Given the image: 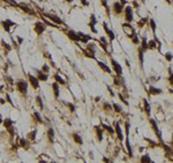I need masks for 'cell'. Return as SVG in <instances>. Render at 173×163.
I'll list each match as a JSON object with an SVG mask.
<instances>
[{
    "mask_svg": "<svg viewBox=\"0 0 173 163\" xmlns=\"http://www.w3.org/2000/svg\"><path fill=\"white\" fill-rule=\"evenodd\" d=\"M43 16L46 17L49 20L51 21L52 23H54L55 25H65V22L61 20V17H59L58 15L55 14H52V13H43Z\"/></svg>",
    "mask_w": 173,
    "mask_h": 163,
    "instance_id": "cell-1",
    "label": "cell"
},
{
    "mask_svg": "<svg viewBox=\"0 0 173 163\" xmlns=\"http://www.w3.org/2000/svg\"><path fill=\"white\" fill-rule=\"evenodd\" d=\"M14 85L16 86V90L20 92L22 95H26L28 92V83L26 80H23V79H19V80H16Z\"/></svg>",
    "mask_w": 173,
    "mask_h": 163,
    "instance_id": "cell-2",
    "label": "cell"
},
{
    "mask_svg": "<svg viewBox=\"0 0 173 163\" xmlns=\"http://www.w3.org/2000/svg\"><path fill=\"white\" fill-rule=\"evenodd\" d=\"M33 30H35V32L37 36H42L43 33L45 32V30H46V25L44 24V22H40V21H37L36 23H35V25H33Z\"/></svg>",
    "mask_w": 173,
    "mask_h": 163,
    "instance_id": "cell-3",
    "label": "cell"
},
{
    "mask_svg": "<svg viewBox=\"0 0 173 163\" xmlns=\"http://www.w3.org/2000/svg\"><path fill=\"white\" fill-rule=\"evenodd\" d=\"M0 25L2 26V29L5 30V32H11V29L14 25H16V23L13 22L12 20H9V19H6V20L0 21Z\"/></svg>",
    "mask_w": 173,
    "mask_h": 163,
    "instance_id": "cell-4",
    "label": "cell"
},
{
    "mask_svg": "<svg viewBox=\"0 0 173 163\" xmlns=\"http://www.w3.org/2000/svg\"><path fill=\"white\" fill-rule=\"evenodd\" d=\"M17 8H21V10H23L26 14L28 15H30V16H36V12H35V9L31 8V7L29 6L28 4H24V2H20L19 4V6Z\"/></svg>",
    "mask_w": 173,
    "mask_h": 163,
    "instance_id": "cell-5",
    "label": "cell"
},
{
    "mask_svg": "<svg viewBox=\"0 0 173 163\" xmlns=\"http://www.w3.org/2000/svg\"><path fill=\"white\" fill-rule=\"evenodd\" d=\"M28 80H29V84L31 85L35 90L39 89V79L36 76H33L31 74H28Z\"/></svg>",
    "mask_w": 173,
    "mask_h": 163,
    "instance_id": "cell-6",
    "label": "cell"
},
{
    "mask_svg": "<svg viewBox=\"0 0 173 163\" xmlns=\"http://www.w3.org/2000/svg\"><path fill=\"white\" fill-rule=\"evenodd\" d=\"M66 36H67V38H69L72 41H75V43L80 41L79 32H76V31H74V30H68V31H66Z\"/></svg>",
    "mask_w": 173,
    "mask_h": 163,
    "instance_id": "cell-7",
    "label": "cell"
},
{
    "mask_svg": "<svg viewBox=\"0 0 173 163\" xmlns=\"http://www.w3.org/2000/svg\"><path fill=\"white\" fill-rule=\"evenodd\" d=\"M125 14H126V21L127 22H132L134 20V14H133V8L130 6H126L125 8Z\"/></svg>",
    "mask_w": 173,
    "mask_h": 163,
    "instance_id": "cell-8",
    "label": "cell"
},
{
    "mask_svg": "<svg viewBox=\"0 0 173 163\" xmlns=\"http://www.w3.org/2000/svg\"><path fill=\"white\" fill-rule=\"evenodd\" d=\"M111 63H112V65H113V70L115 71V74L120 77V76L122 75V68H121L120 63H118L114 59H111Z\"/></svg>",
    "mask_w": 173,
    "mask_h": 163,
    "instance_id": "cell-9",
    "label": "cell"
},
{
    "mask_svg": "<svg viewBox=\"0 0 173 163\" xmlns=\"http://www.w3.org/2000/svg\"><path fill=\"white\" fill-rule=\"evenodd\" d=\"M112 9H113L114 14L119 15V14L122 13V10H124V6H122V4H121V2L115 1V2H113V5H112Z\"/></svg>",
    "mask_w": 173,
    "mask_h": 163,
    "instance_id": "cell-10",
    "label": "cell"
},
{
    "mask_svg": "<svg viewBox=\"0 0 173 163\" xmlns=\"http://www.w3.org/2000/svg\"><path fill=\"white\" fill-rule=\"evenodd\" d=\"M96 24H97V20H96V16L91 14L90 15V22H89V28L90 30L92 31L93 33H97V30H96Z\"/></svg>",
    "mask_w": 173,
    "mask_h": 163,
    "instance_id": "cell-11",
    "label": "cell"
},
{
    "mask_svg": "<svg viewBox=\"0 0 173 163\" xmlns=\"http://www.w3.org/2000/svg\"><path fill=\"white\" fill-rule=\"evenodd\" d=\"M36 70V74H37V78L39 79V80H42V82H46L47 79H49V76H47V74H45L44 71H42V70H39V69H35Z\"/></svg>",
    "mask_w": 173,
    "mask_h": 163,
    "instance_id": "cell-12",
    "label": "cell"
},
{
    "mask_svg": "<svg viewBox=\"0 0 173 163\" xmlns=\"http://www.w3.org/2000/svg\"><path fill=\"white\" fill-rule=\"evenodd\" d=\"M19 147L21 148H24V149H29V147H30V143H29V140L28 139H24V138H20L19 139Z\"/></svg>",
    "mask_w": 173,
    "mask_h": 163,
    "instance_id": "cell-13",
    "label": "cell"
},
{
    "mask_svg": "<svg viewBox=\"0 0 173 163\" xmlns=\"http://www.w3.org/2000/svg\"><path fill=\"white\" fill-rule=\"evenodd\" d=\"M79 36H80V41L83 43V44H88L90 40L92 39L90 35H86V33H83V32H79Z\"/></svg>",
    "mask_w": 173,
    "mask_h": 163,
    "instance_id": "cell-14",
    "label": "cell"
},
{
    "mask_svg": "<svg viewBox=\"0 0 173 163\" xmlns=\"http://www.w3.org/2000/svg\"><path fill=\"white\" fill-rule=\"evenodd\" d=\"M103 26H104V30H105L106 35L108 36L110 40H111V41H112V40H114V38H115V35H114L113 31H112L111 29H108V26L106 25V23H103Z\"/></svg>",
    "mask_w": 173,
    "mask_h": 163,
    "instance_id": "cell-15",
    "label": "cell"
},
{
    "mask_svg": "<svg viewBox=\"0 0 173 163\" xmlns=\"http://www.w3.org/2000/svg\"><path fill=\"white\" fill-rule=\"evenodd\" d=\"M52 90H53V95L55 99L59 98L60 95V87H59V83H57V82H54L53 84H52Z\"/></svg>",
    "mask_w": 173,
    "mask_h": 163,
    "instance_id": "cell-16",
    "label": "cell"
},
{
    "mask_svg": "<svg viewBox=\"0 0 173 163\" xmlns=\"http://www.w3.org/2000/svg\"><path fill=\"white\" fill-rule=\"evenodd\" d=\"M46 137L47 139H49V141L50 143H53L54 141V137H55V133H54V130L53 129H49V130L46 131Z\"/></svg>",
    "mask_w": 173,
    "mask_h": 163,
    "instance_id": "cell-17",
    "label": "cell"
},
{
    "mask_svg": "<svg viewBox=\"0 0 173 163\" xmlns=\"http://www.w3.org/2000/svg\"><path fill=\"white\" fill-rule=\"evenodd\" d=\"M115 132H117V134H118V138H119L120 140H124V133H122V130H121V128H120V124L117 123L115 124Z\"/></svg>",
    "mask_w": 173,
    "mask_h": 163,
    "instance_id": "cell-18",
    "label": "cell"
},
{
    "mask_svg": "<svg viewBox=\"0 0 173 163\" xmlns=\"http://www.w3.org/2000/svg\"><path fill=\"white\" fill-rule=\"evenodd\" d=\"M36 136H37V130H32L31 132H29L27 136V139L30 140V141H33L36 139Z\"/></svg>",
    "mask_w": 173,
    "mask_h": 163,
    "instance_id": "cell-19",
    "label": "cell"
},
{
    "mask_svg": "<svg viewBox=\"0 0 173 163\" xmlns=\"http://www.w3.org/2000/svg\"><path fill=\"white\" fill-rule=\"evenodd\" d=\"M98 65H99L100 69H103L105 72H108V74H111V68H108L104 62H100V61H98Z\"/></svg>",
    "mask_w": 173,
    "mask_h": 163,
    "instance_id": "cell-20",
    "label": "cell"
},
{
    "mask_svg": "<svg viewBox=\"0 0 173 163\" xmlns=\"http://www.w3.org/2000/svg\"><path fill=\"white\" fill-rule=\"evenodd\" d=\"M53 78H54V80H55L57 83H59V84H61V85H65V84H66L65 79L61 78V77H60V75H58V74H54V75H53Z\"/></svg>",
    "mask_w": 173,
    "mask_h": 163,
    "instance_id": "cell-21",
    "label": "cell"
},
{
    "mask_svg": "<svg viewBox=\"0 0 173 163\" xmlns=\"http://www.w3.org/2000/svg\"><path fill=\"white\" fill-rule=\"evenodd\" d=\"M73 139H74V141L76 143H79V145H82V143H83L82 138H81L80 134H77V133H73Z\"/></svg>",
    "mask_w": 173,
    "mask_h": 163,
    "instance_id": "cell-22",
    "label": "cell"
},
{
    "mask_svg": "<svg viewBox=\"0 0 173 163\" xmlns=\"http://www.w3.org/2000/svg\"><path fill=\"white\" fill-rule=\"evenodd\" d=\"M36 104L39 107L40 110H43V109H44V104H43V100H42V98H40L39 95H38V97H36Z\"/></svg>",
    "mask_w": 173,
    "mask_h": 163,
    "instance_id": "cell-23",
    "label": "cell"
},
{
    "mask_svg": "<svg viewBox=\"0 0 173 163\" xmlns=\"http://www.w3.org/2000/svg\"><path fill=\"white\" fill-rule=\"evenodd\" d=\"M2 124H4V125H5V128H9V126H12V125H13L14 124V122L13 121H12V119H11V118L9 117H7L6 119H4V122H2Z\"/></svg>",
    "mask_w": 173,
    "mask_h": 163,
    "instance_id": "cell-24",
    "label": "cell"
},
{
    "mask_svg": "<svg viewBox=\"0 0 173 163\" xmlns=\"http://www.w3.org/2000/svg\"><path fill=\"white\" fill-rule=\"evenodd\" d=\"M32 116H33V118L36 119V122H38V123H43V118H42V116H40V114L38 113V111H35Z\"/></svg>",
    "mask_w": 173,
    "mask_h": 163,
    "instance_id": "cell-25",
    "label": "cell"
},
{
    "mask_svg": "<svg viewBox=\"0 0 173 163\" xmlns=\"http://www.w3.org/2000/svg\"><path fill=\"white\" fill-rule=\"evenodd\" d=\"M149 92H150L151 94H160V93H162V90H160V89H156V87H153L152 85H151L150 89H149Z\"/></svg>",
    "mask_w": 173,
    "mask_h": 163,
    "instance_id": "cell-26",
    "label": "cell"
},
{
    "mask_svg": "<svg viewBox=\"0 0 173 163\" xmlns=\"http://www.w3.org/2000/svg\"><path fill=\"white\" fill-rule=\"evenodd\" d=\"M1 1H4V2H6V4H8V5H11V6H13V7L19 6V2L15 1V0H1Z\"/></svg>",
    "mask_w": 173,
    "mask_h": 163,
    "instance_id": "cell-27",
    "label": "cell"
},
{
    "mask_svg": "<svg viewBox=\"0 0 173 163\" xmlns=\"http://www.w3.org/2000/svg\"><path fill=\"white\" fill-rule=\"evenodd\" d=\"M96 133H97V139L98 141H100L103 139V130L99 129V128H96Z\"/></svg>",
    "mask_w": 173,
    "mask_h": 163,
    "instance_id": "cell-28",
    "label": "cell"
},
{
    "mask_svg": "<svg viewBox=\"0 0 173 163\" xmlns=\"http://www.w3.org/2000/svg\"><path fill=\"white\" fill-rule=\"evenodd\" d=\"M148 49V44H146V37H143L142 38V51L144 52V51H146Z\"/></svg>",
    "mask_w": 173,
    "mask_h": 163,
    "instance_id": "cell-29",
    "label": "cell"
},
{
    "mask_svg": "<svg viewBox=\"0 0 173 163\" xmlns=\"http://www.w3.org/2000/svg\"><path fill=\"white\" fill-rule=\"evenodd\" d=\"M1 44H2V46H4V48L6 49L7 52L12 49V46L9 45V44H7V43H6V41H5V40H1Z\"/></svg>",
    "mask_w": 173,
    "mask_h": 163,
    "instance_id": "cell-30",
    "label": "cell"
},
{
    "mask_svg": "<svg viewBox=\"0 0 173 163\" xmlns=\"http://www.w3.org/2000/svg\"><path fill=\"white\" fill-rule=\"evenodd\" d=\"M64 104H66L72 113H74V111H75V106H74L73 104H68V102H65V101H64Z\"/></svg>",
    "mask_w": 173,
    "mask_h": 163,
    "instance_id": "cell-31",
    "label": "cell"
},
{
    "mask_svg": "<svg viewBox=\"0 0 173 163\" xmlns=\"http://www.w3.org/2000/svg\"><path fill=\"white\" fill-rule=\"evenodd\" d=\"M42 71H44L45 74H49V72H50V67H49L47 63L43 64V67H42Z\"/></svg>",
    "mask_w": 173,
    "mask_h": 163,
    "instance_id": "cell-32",
    "label": "cell"
},
{
    "mask_svg": "<svg viewBox=\"0 0 173 163\" xmlns=\"http://www.w3.org/2000/svg\"><path fill=\"white\" fill-rule=\"evenodd\" d=\"M141 161H142V162H151V158H150L149 155H144V156L141 158Z\"/></svg>",
    "mask_w": 173,
    "mask_h": 163,
    "instance_id": "cell-33",
    "label": "cell"
},
{
    "mask_svg": "<svg viewBox=\"0 0 173 163\" xmlns=\"http://www.w3.org/2000/svg\"><path fill=\"white\" fill-rule=\"evenodd\" d=\"M150 25H151V30H152V32L155 33L156 32V23H155V21L153 20H150Z\"/></svg>",
    "mask_w": 173,
    "mask_h": 163,
    "instance_id": "cell-34",
    "label": "cell"
},
{
    "mask_svg": "<svg viewBox=\"0 0 173 163\" xmlns=\"http://www.w3.org/2000/svg\"><path fill=\"white\" fill-rule=\"evenodd\" d=\"M113 108H114V110L117 111V113H121V111H122L121 107H120L119 104H113Z\"/></svg>",
    "mask_w": 173,
    "mask_h": 163,
    "instance_id": "cell-35",
    "label": "cell"
},
{
    "mask_svg": "<svg viewBox=\"0 0 173 163\" xmlns=\"http://www.w3.org/2000/svg\"><path fill=\"white\" fill-rule=\"evenodd\" d=\"M144 104H146V114L149 115V114H150V106H149V104H148V101H146V100H144Z\"/></svg>",
    "mask_w": 173,
    "mask_h": 163,
    "instance_id": "cell-36",
    "label": "cell"
},
{
    "mask_svg": "<svg viewBox=\"0 0 173 163\" xmlns=\"http://www.w3.org/2000/svg\"><path fill=\"white\" fill-rule=\"evenodd\" d=\"M100 4H102V5H103V6L105 7V8H106L107 10V13H108V5H107V0H100Z\"/></svg>",
    "mask_w": 173,
    "mask_h": 163,
    "instance_id": "cell-37",
    "label": "cell"
},
{
    "mask_svg": "<svg viewBox=\"0 0 173 163\" xmlns=\"http://www.w3.org/2000/svg\"><path fill=\"white\" fill-rule=\"evenodd\" d=\"M102 126H103L104 129H106L108 132H111V133H114V130L112 129V128H111V126H108V125H102Z\"/></svg>",
    "mask_w": 173,
    "mask_h": 163,
    "instance_id": "cell-38",
    "label": "cell"
},
{
    "mask_svg": "<svg viewBox=\"0 0 173 163\" xmlns=\"http://www.w3.org/2000/svg\"><path fill=\"white\" fill-rule=\"evenodd\" d=\"M148 47H149L150 49H153V48L156 47V43H155V41H150V43L148 44Z\"/></svg>",
    "mask_w": 173,
    "mask_h": 163,
    "instance_id": "cell-39",
    "label": "cell"
},
{
    "mask_svg": "<svg viewBox=\"0 0 173 163\" xmlns=\"http://www.w3.org/2000/svg\"><path fill=\"white\" fill-rule=\"evenodd\" d=\"M81 5H83L84 7H88L89 6V2H88V0H80Z\"/></svg>",
    "mask_w": 173,
    "mask_h": 163,
    "instance_id": "cell-40",
    "label": "cell"
},
{
    "mask_svg": "<svg viewBox=\"0 0 173 163\" xmlns=\"http://www.w3.org/2000/svg\"><path fill=\"white\" fill-rule=\"evenodd\" d=\"M44 24H45V25H49V26H55L54 23H51V22H49L47 20H44Z\"/></svg>",
    "mask_w": 173,
    "mask_h": 163,
    "instance_id": "cell-41",
    "label": "cell"
},
{
    "mask_svg": "<svg viewBox=\"0 0 173 163\" xmlns=\"http://www.w3.org/2000/svg\"><path fill=\"white\" fill-rule=\"evenodd\" d=\"M165 58H166L168 61H171V60L173 59V56H172V54H171V53H166V54H165Z\"/></svg>",
    "mask_w": 173,
    "mask_h": 163,
    "instance_id": "cell-42",
    "label": "cell"
},
{
    "mask_svg": "<svg viewBox=\"0 0 173 163\" xmlns=\"http://www.w3.org/2000/svg\"><path fill=\"white\" fill-rule=\"evenodd\" d=\"M6 100H7V101H8V102H9V104H12V106H13V107H14L13 102H12V99H11V97H9L8 94H6Z\"/></svg>",
    "mask_w": 173,
    "mask_h": 163,
    "instance_id": "cell-43",
    "label": "cell"
},
{
    "mask_svg": "<svg viewBox=\"0 0 173 163\" xmlns=\"http://www.w3.org/2000/svg\"><path fill=\"white\" fill-rule=\"evenodd\" d=\"M146 19H143V20L141 21L140 23H137V25H139V26H142L143 24H144V23H146Z\"/></svg>",
    "mask_w": 173,
    "mask_h": 163,
    "instance_id": "cell-44",
    "label": "cell"
},
{
    "mask_svg": "<svg viewBox=\"0 0 173 163\" xmlns=\"http://www.w3.org/2000/svg\"><path fill=\"white\" fill-rule=\"evenodd\" d=\"M16 38H17V43H19V44H22V43H23V38H22V37H16Z\"/></svg>",
    "mask_w": 173,
    "mask_h": 163,
    "instance_id": "cell-45",
    "label": "cell"
},
{
    "mask_svg": "<svg viewBox=\"0 0 173 163\" xmlns=\"http://www.w3.org/2000/svg\"><path fill=\"white\" fill-rule=\"evenodd\" d=\"M170 83H171V84L173 85V74L171 75V77H170Z\"/></svg>",
    "mask_w": 173,
    "mask_h": 163,
    "instance_id": "cell-46",
    "label": "cell"
},
{
    "mask_svg": "<svg viewBox=\"0 0 173 163\" xmlns=\"http://www.w3.org/2000/svg\"><path fill=\"white\" fill-rule=\"evenodd\" d=\"M0 104H5L6 102H5V100H4V99H0Z\"/></svg>",
    "mask_w": 173,
    "mask_h": 163,
    "instance_id": "cell-47",
    "label": "cell"
},
{
    "mask_svg": "<svg viewBox=\"0 0 173 163\" xmlns=\"http://www.w3.org/2000/svg\"><path fill=\"white\" fill-rule=\"evenodd\" d=\"M65 1H66L67 4H72V2H73L74 0H65Z\"/></svg>",
    "mask_w": 173,
    "mask_h": 163,
    "instance_id": "cell-48",
    "label": "cell"
},
{
    "mask_svg": "<svg viewBox=\"0 0 173 163\" xmlns=\"http://www.w3.org/2000/svg\"><path fill=\"white\" fill-rule=\"evenodd\" d=\"M120 1H121V4H122V5H124V4H127L126 0H120Z\"/></svg>",
    "mask_w": 173,
    "mask_h": 163,
    "instance_id": "cell-49",
    "label": "cell"
},
{
    "mask_svg": "<svg viewBox=\"0 0 173 163\" xmlns=\"http://www.w3.org/2000/svg\"><path fill=\"white\" fill-rule=\"evenodd\" d=\"M2 122H4V119H2V117H1V116H0V125H1V124H2Z\"/></svg>",
    "mask_w": 173,
    "mask_h": 163,
    "instance_id": "cell-50",
    "label": "cell"
},
{
    "mask_svg": "<svg viewBox=\"0 0 173 163\" xmlns=\"http://www.w3.org/2000/svg\"><path fill=\"white\" fill-rule=\"evenodd\" d=\"M2 89H4V86H0V92L2 91Z\"/></svg>",
    "mask_w": 173,
    "mask_h": 163,
    "instance_id": "cell-51",
    "label": "cell"
}]
</instances>
